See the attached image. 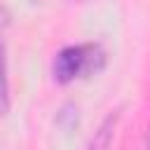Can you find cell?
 <instances>
[{
    "instance_id": "cell-3",
    "label": "cell",
    "mask_w": 150,
    "mask_h": 150,
    "mask_svg": "<svg viewBox=\"0 0 150 150\" xmlns=\"http://www.w3.org/2000/svg\"><path fill=\"white\" fill-rule=\"evenodd\" d=\"M9 110V82H7V63H5V47L0 42V115Z\"/></svg>"
},
{
    "instance_id": "cell-1",
    "label": "cell",
    "mask_w": 150,
    "mask_h": 150,
    "mask_svg": "<svg viewBox=\"0 0 150 150\" xmlns=\"http://www.w3.org/2000/svg\"><path fill=\"white\" fill-rule=\"evenodd\" d=\"M105 54L101 52L98 45H70L63 47L56 56H54V80L61 84H68L91 70H98L103 66Z\"/></svg>"
},
{
    "instance_id": "cell-2",
    "label": "cell",
    "mask_w": 150,
    "mask_h": 150,
    "mask_svg": "<svg viewBox=\"0 0 150 150\" xmlns=\"http://www.w3.org/2000/svg\"><path fill=\"white\" fill-rule=\"evenodd\" d=\"M115 120H117V115H108L103 120V124L98 127V131L94 134V138L89 143V150H108L110 138H112V129H115Z\"/></svg>"
}]
</instances>
